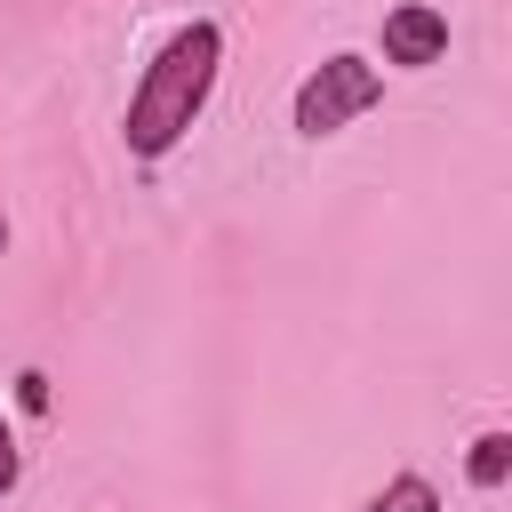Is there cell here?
I'll return each mask as SVG.
<instances>
[{"label":"cell","mask_w":512,"mask_h":512,"mask_svg":"<svg viewBox=\"0 0 512 512\" xmlns=\"http://www.w3.org/2000/svg\"><path fill=\"white\" fill-rule=\"evenodd\" d=\"M16 408H32V416L48 408V376L40 368H16Z\"/></svg>","instance_id":"cell-7"},{"label":"cell","mask_w":512,"mask_h":512,"mask_svg":"<svg viewBox=\"0 0 512 512\" xmlns=\"http://www.w3.org/2000/svg\"><path fill=\"white\" fill-rule=\"evenodd\" d=\"M24 480V448H16V432H8V416H0V496Z\"/></svg>","instance_id":"cell-6"},{"label":"cell","mask_w":512,"mask_h":512,"mask_svg":"<svg viewBox=\"0 0 512 512\" xmlns=\"http://www.w3.org/2000/svg\"><path fill=\"white\" fill-rule=\"evenodd\" d=\"M384 64L392 72H432L440 56H448V16L432 8V0H400V8H384Z\"/></svg>","instance_id":"cell-3"},{"label":"cell","mask_w":512,"mask_h":512,"mask_svg":"<svg viewBox=\"0 0 512 512\" xmlns=\"http://www.w3.org/2000/svg\"><path fill=\"white\" fill-rule=\"evenodd\" d=\"M360 512H440V488H432L424 472H392V480H384Z\"/></svg>","instance_id":"cell-5"},{"label":"cell","mask_w":512,"mask_h":512,"mask_svg":"<svg viewBox=\"0 0 512 512\" xmlns=\"http://www.w3.org/2000/svg\"><path fill=\"white\" fill-rule=\"evenodd\" d=\"M464 480H472L480 496H496V488L512 480V432H480L472 456H464Z\"/></svg>","instance_id":"cell-4"},{"label":"cell","mask_w":512,"mask_h":512,"mask_svg":"<svg viewBox=\"0 0 512 512\" xmlns=\"http://www.w3.org/2000/svg\"><path fill=\"white\" fill-rule=\"evenodd\" d=\"M0 256H8V216H0Z\"/></svg>","instance_id":"cell-8"},{"label":"cell","mask_w":512,"mask_h":512,"mask_svg":"<svg viewBox=\"0 0 512 512\" xmlns=\"http://www.w3.org/2000/svg\"><path fill=\"white\" fill-rule=\"evenodd\" d=\"M216 72H224V24H216V16L176 24V32L152 48L144 80L128 88V112H120L128 152H136V160H168V152L192 136V120L208 112Z\"/></svg>","instance_id":"cell-1"},{"label":"cell","mask_w":512,"mask_h":512,"mask_svg":"<svg viewBox=\"0 0 512 512\" xmlns=\"http://www.w3.org/2000/svg\"><path fill=\"white\" fill-rule=\"evenodd\" d=\"M384 104V64H368V56H352V48H336V56H320L304 80H296V104H288V120H296V136H344L360 112H376Z\"/></svg>","instance_id":"cell-2"}]
</instances>
